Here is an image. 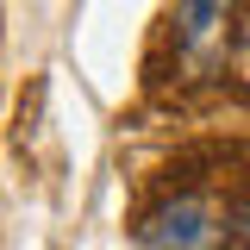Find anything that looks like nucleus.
Returning a JSON list of instances; mask_svg holds the SVG:
<instances>
[{
    "label": "nucleus",
    "instance_id": "1",
    "mask_svg": "<svg viewBox=\"0 0 250 250\" xmlns=\"http://www.w3.org/2000/svg\"><path fill=\"white\" fill-rule=\"evenodd\" d=\"M144 250H250V219L207 188H169L138 219Z\"/></svg>",
    "mask_w": 250,
    "mask_h": 250
},
{
    "label": "nucleus",
    "instance_id": "2",
    "mask_svg": "<svg viewBox=\"0 0 250 250\" xmlns=\"http://www.w3.org/2000/svg\"><path fill=\"white\" fill-rule=\"evenodd\" d=\"M225 13H231V0H175V44H182L188 62H207L219 57V44H225Z\"/></svg>",
    "mask_w": 250,
    "mask_h": 250
}]
</instances>
